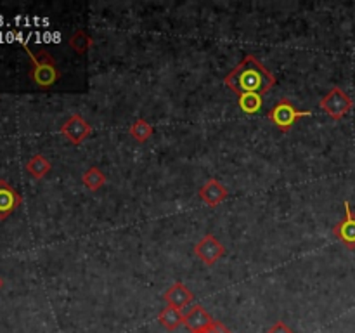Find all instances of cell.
Here are the masks:
<instances>
[{
    "mask_svg": "<svg viewBox=\"0 0 355 333\" xmlns=\"http://www.w3.org/2000/svg\"><path fill=\"white\" fill-rule=\"evenodd\" d=\"M194 255L207 266H214L225 255V246L211 232H208L194 245Z\"/></svg>",
    "mask_w": 355,
    "mask_h": 333,
    "instance_id": "obj_6",
    "label": "cell"
},
{
    "mask_svg": "<svg viewBox=\"0 0 355 333\" xmlns=\"http://www.w3.org/2000/svg\"><path fill=\"white\" fill-rule=\"evenodd\" d=\"M321 110L328 114L331 120L340 121L349 111H352L354 101L342 87H333L328 94L319 103Z\"/></svg>",
    "mask_w": 355,
    "mask_h": 333,
    "instance_id": "obj_4",
    "label": "cell"
},
{
    "mask_svg": "<svg viewBox=\"0 0 355 333\" xmlns=\"http://www.w3.org/2000/svg\"><path fill=\"white\" fill-rule=\"evenodd\" d=\"M158 321L163 328L173 332V330H177L179 326L184 325V314L180 311H177V309L166 305V307L158 314Z\"/></svg>",
    "mask_w": 355,
    "mask_h": 333,
    "instance_id": "obj_14",
    "label": "cell"
},
{
    "mask_svg": "<svg viewBox=\"0 0 355 333\" xmlns=\"http://www.w3.org/2000/svg\"><path fill=\"white\" fill-rule=\"evenodd\" d=\"M2 287H3V280H2V278H0V290H2Z\"/></svg>",
    "mask_w": 355,
    "mask_h": 333,
    "instance_id": "obj_20",
    "label": "cell"
},
{
    "mask_svg": "<svg viewBox=\"0 0 355 333\" xmlns=\"http://www.w3.org/2000/svg\"><path fill=\"white\" fill-rule=\"evenodd\" d=\"M198 194H200V198L203 203H207L208 207L215 208L227 200L229 191H227V187L220 182V180L208 179L207 182L203 184V187H201L200 193Z\"/></svg>",
    "mask_w": 355,
    "mask_h": 333,
    "instance_id": "obj_9",
    "label": "cell"
},
{
    "mask_svg": "<svg viewBox=\"0 0 355 333\" xmlns=\"http://www.w3.org/2000/svg\"><path fill=\"white\" fill-rule=\"evenodd\" d=\"M193 300H194L193 291H191L186 284L180 283V281H175V283H173L172 287L165 291L166 305L177 309V311H182V309H186L187 305L193 304Z\"/></svg>",
    "mask_w": 355,
    "mask_h": 333,
    "instance_id": "obj_11",
    "label": "cell"
},
{
    "mask_svg": "<svg viewBox=\"0 0 355 333\" xmlns=\"http://www.w3.org/2000/svg\"><path fill=\"white\" fill-rule=\"evenodd\" d=\"M238 104L246 114H255L262 110L263 101L260 94H241V96H238Z\"/></svg>",
    "mask_w": 355,
    "mask_h": 333,
    "instance_id": "obj_16",
    "label": "cell"
},
{
    "mask_svg": "<svg viewBox=\"0 0 355 333\" xmlns=\"http://www.w3.org/2000/svg\"><path fill=\"white\" fill-rule=\"evenodd\" d=\"M128 134H130V137L134 139L135 142L144 144V142L149 141L151 135L155 134V127H153L148 120H144V118H137V120L130 125V128H128Z\"/></svg>",
    "mask_w": 355,
    "mask_h": 333,
    "instance_id": "obj_13",
    "label": "cell"
},
{
    "mask_svg": "<svg viewBox=\"0 0 355 333\" xmlns=\"http://www.w3.org/2000/svg\"><path fill=\"white\" fill-rule=\"evenodd\" d=\"M224 83L227 89L241 96V94H263L269 92L276 85V76L270 69H267L253 54L243 58L234 69L225 75Z\"/></svg>",
    "mask_w": 355,
    "mask_h": 333,
    "instance_id": "obj_1",
    "label": "cell"
},
{
    "mask_svg": "<svg viewBox=\"0 0 355 333\" xmlns=\"http://www.w3.org/2000/svg\"><path fill=\"white\" fill-rule=\"evenodd\" d=\"M90 45H92V38H90V35L87 33L85 30H76L75 33L71 35V38H69V47H71L76 54H85L90 49Z\"/></svg>",
    "mask_w": 355,
    "mask_h": 333,
    "instance_id": "obj_17",
    "label": "cell"
},
{
    "mask_svg": "<svg viewBox=\"0 0 355 333\" xmlns=\"http://www.w3.org/2000/svg\"><path fill=\"white\" fill-rule=\"evenodd\" d=\"M333 236L349 250H355V212L349 201H345V217L333 225Z\"/></svg>",
    "mask_w": 355,
    "mask_h": 333,
    "instance_id": "obj_7",
    "label": "cell"
},
{
    "mask_svg": "<svg viewBox=\"0 0 355 333\" xmlns=\"http://www.w3.org/2000/svg\"><path fill=\"white\" fill-rule=\"evenodd\" d=\"M189 333H191V332H189Z\"/></svg>",
    "mask_w": 355,
    "mask_h": 333,
    "instance_id": "obj_21",
    "label": "cell"
},
{
    "mask_svg": "<svg viewBox=\"0 0 355 333\" xmlns=\"http://www.w3.org/2000/svg\"><path fill=\"white\" fill-rule=\"evenodd\" d=\"M21 203V194L6 179H0V221H6Z\"/></svg>",
    "mask_w": 355,
    "mask_h": 333,
    "instance_id": "obj_10",
    "label": "cell"
},
{
    "mask_svg": "<svg viewBox=\"0 0 355 333\" xmlns=\"http://www.w3.org/2000/svg\"><path fill=\"white\" fill-rule=\"evenodd\" d=\"M207 333H232V332H231V330L227 328V326L224 325V323H222V321H217V319H215L214 325H211L210 328L207 330Z\"/></svg>",
    "mask_w": 355,
    "mask_h": 333,
    "instance_id": "obj_19",
    "label": "cell"
},
{
    "mask_svg": "<svg viewBox=\"0 0 355 333\" xmlns=\"http://www.w3.org/2000/svg\"><path fill=\"white\" fill-rule=\"evenodd\" d=\"M215 319L211 318L210 312L201 305H193L189 312L184 314V326L191 333H207V330L214 325Z\"/></svg>",
    "mask_w": 355,
    "mask_h": 333,
    "instance_id": "obj_8",
    "label": "cell"
},
{
    "mask_svg": "<svg viewBox=\"0 0 355 333\" xmlns=\"http://www.w3.org/2000/svg\"><path fill=\"white\" fill-rule=\"evenodd\" d=\"M304 117H312V111L298 110V108H295V104L291 103L290 99H286V97L281 99L276 106L270 108L269 114H267L270 123L276 128H279L281 132H290L291 127Z\"/></svg>",
    "mask_w": 355,
    "mask_h": 333,
    "instance_id": "obj_3",
    "label": "cell"
},
{
    "mask_svg": "<svg viewBox=\"0 0 355 333\" xmlns=\"http://www.w3.org/2000/svg\"><path fill=\"white\" fill-rule=\"evenodd\" d=\"M51 169H52L51 162H49L44 155H40V153L31 156L26 163V172L37 180H42L44 177H47V173L51 172Z\"/></svg>",
    "mask_w": 355,
    "mask_h": 333,
    "instance_id": "obj_12",
    "label": "cell"
},
{
    "mask_svg": "<svg viewBox=\"0 0 355 333\" xmlns=\"http://www.w3.org/2000/svg\"><path fill=\"white\" fill-rule=\"evenodd\" d=\"M267 333H295V332L286 325V323L279 319V321H276L269 330H267Z\"/></svg>",
    "mask_w": 355,
    "mask_h": 333,
    "instance_id": "obj_18",
    "label": "cell"
},
{
    "mask_svg": "<svg viewBox=\"0 0 355 333\" xmlns=\"http://www.w3.org/2000/svg\"><path fill=\"white\" fill-rule=\"evenodd\" d=\"M59 132H61V135L66 139V141L71 142V144H75V146H78V144H82V142L85 141L90 134H92V125H90L89 121L82 117V114L75 113L61 125Z\"/></svg>",
    "mask_w": 355,
    "mask_h": 333,
    "instance_id": "obj_5",
    "label": "cell"
},
{
    "mask_svg": "<svg viewBox=\"0 0 355 333\" xmlns=\"http://www.w3.org/2000/svg\"><path fill=\"white\" fill-rule=\"evenodd\" d=\"M106 180L107 177L104 176V172L99 169V166H90V169H87L82 176L83 186H85L89 191H94V193L99 191L101 187L106 184Z\"/></svg>",
    "mask_w": 355,
    "mask_h": 333,
    "instance_id": "obj_15",
    "label": "cell"
},
{
    "mask_svg": "<svg viewBox=\"0 0 355 333\" xmlns=\"http://www.w3.org/2000/svg\"><path fill=\"white\" fill-rule=\"evenodd\" d=\"M21 45H23L24 52H26L31 62V69L28 73L31 82L37 87H40V89H51L52 85H55L58 80L61 78V71H59L54 58L47 51H44V49L33 52L24 42Z\"/></svg>",
    "mask_w": 355,
    "mask_h": 333,
    "instance_id": "obj_2",
    "label": "cell"
}]
</instances>
